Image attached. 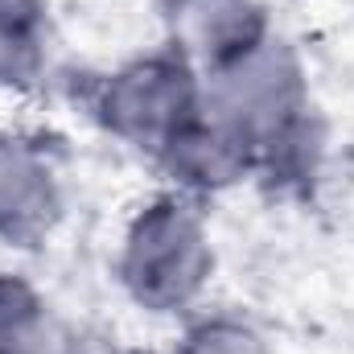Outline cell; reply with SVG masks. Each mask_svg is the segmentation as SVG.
Masks as SVG:
<instances>
[{
    "label": "cell",
    "mask_w": 354,
    "mask_h": 354,
    "mask_svg": "<svg viewBox=\"0 0 354 354\" xmlns=\"http://www.w3.org/2000/svg\"><path fill=\"white\" fill-rule=\"evenodd\" d=\"M214 235L198 198L161 189L140 202L115 243V284L149 317H189L214 284Z\"/></svg>",
    "instance_id": "cell-2"
},
{
    "label": "cell",
    "mask_w": 354,
    "mask_h": 354,
    "mask_svg": "<svg viewBox=\"0 0 354 354\" xmlns=\"http://www.w3.org/2000/svg\"><path fill=\"white\" fill-rule=\"evenodd\" d=\"M66 214V189L54 153L25 132L0 128V243L41 248Z\"/></svg>",
    "instance_id": "cell-5"
},
{
    "label": "cell",
    "mask_w": 354,
    "mask_h": 354,
    "mask_svg": "<svg viewBox=\"0 0 354 354\" xmlns=\"http://www.w3.org/2000/svg\"><path fill=\"white\" fill-rule=\"evenodd\" d=\"M54 62L50 0H0V91H37Z\"/></svg>",
    "instance_id": "cell-7"
},
{
    "label": "cell",
    "mask_w": 354,
    "mask_h": 354,
    "mask_svg": "<svg viewBox=\"0 0 354 354\" xmlns=\"http://www.w3.org/2000/svg\"><path fill=\"white\" fill-rule=\"evenodd\" d=\"M161 46L198 75H214L276 33L264 0H161Z\"/></svg>",
    "instance_id": "cell-4"
},
{
    "label": "cell",
    "mask_w": 354,
    "mask_h": 354,
    "mask_svg": "<svg viewBox=\"0 0 354 354\" xmlns=\"http://www.w3.org/2000/svg\"><path fill=\"white\" fill-rule=\"evenodd\" d=\"M202 111L248 140L260 177H305L317 157V111L301 50L272 33L252 54L202 79Z\"/></svg>",
    "instance_id": "cell-1"
},
{
    "label": "cell",
    "mask_w": 354,
    "mask_h": 354,
    "mask_svg": "<svg viewBox=\"0 0 354 354\" xmlns=\"http://www.w3.org/2000/svg\"><path fill=\"white\" fill-rule=\"evenodd\" d=\"M174 354H276L268 334L235 313H202L181 330Z\"/></svg>",
    "instance_id": "cell-8"
},
{
    "label": "cell",
    "mask_w": 354,
    "mask_h": 354,
    "mask_svg": "<svg viewBox=\"0 0 354 354\" xmlns=\"http://www.w3.org/2000/svg\"><path fill=\"white\" fill-rule=\"evenodd\" d=\"M50 301L25 280V276H17V272H4L0 268V351L46 309Z\"/></svg>",
    "instance_id": "cell-10"
},
{
    "label": "cell",
    "mask_w": 354,
    "mask_h": 354,
    "mask_svg": "<svg viewBox=\"0 0 354 354\" xmlns=\"http://www.w3.org/2000/svg\"><path fill=\"white\" fill-rule=\"evenodd\" d=\"M91 115L111 140L157 161L202 115V79L174 50L157 46L124 58L95 83Z\"/></svg>",
    "instance_id": "cell-3"
},
{
    "label": "cell",
    "mask_w": 354,
    "mask_h": 354,
    "mask_svg": "<svg viewBox=\"0 0 354 354\" xmlns=\"http://www.w3.org/2000/svg\"><path fill=\"white\" fill-rule=\"evenodd\" d=\"M0 354H87V342L75 330V322H66L58 309L46 305Z\"/></svg>",
    "instance_id": "cell-9"
},
{
    "label": "cell",
    "mask_w": 354,
    "mask_h": 354,
    "mask_svg": "<svg viewBox=\"0 0 354 354\" xmlns=\"http://www.w3.org/2000/svg\"><path fill=\"white\" fill-rule=\"evenodd\" d=\"M169 177V189H181L189 198H218L260 177V157L248 140H239L231 128L210 120L206 111L177 136L174 145L153 161Z\"/></svg>",
    "instance_id": "cell-6"
}]
</instances>
